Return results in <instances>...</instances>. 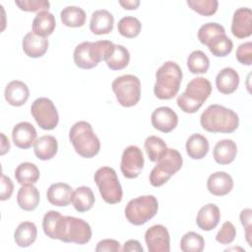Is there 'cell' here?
Instances as JSON below:
<instances>
[{
    "instance_id": "obj_1",
    "label": "cell",
    "mask_w": 252,
    "mask_h": 252,
    "mask_svg": "<svg viewBox=\"0 0 252 252\" xmlns=\"http://www.w3.org/2000/svg\"><path fill=\"white\" fill-rule=\"evenodd\" d=\"M203 129L211 133H232L239 125L238 115L220 104H211L200 117Z\"/></svg>"
},
{
    "instance_id": "obj_2",
    "label": "cell",
    "mask_w": 252,
    "mask_h": 252,
    "mask_svg": "<svg viewBox=\"0 0 252 252\" xmlns=\"http://www.w3.org/2000/svg\"><path fill=\"white\" fill-rule=\"evenodd\" d=\"M115 44L109 40L95 42L84 41L78 44L74 50V62L81 69H92L105 60L114 50Z\"/></svg>"
},
{
    "instance_id": "obj_3",
    "label": "cell",
    "mask_w": 252,
    "mask_h": 252,
    "mask_svg": "<svg viewBox=\"0 0 252 252\" xmlns=\"http://www.w3.org/2000/svg\"><path fill=\"white\" fill-rule=\"evenodd\" d=\"M181 81L182 71L179 65L173 61L164 62L156 73V96L159 99H171L177 94Z\"/></svg>"
},
{
    "instance_id": "obj_4",
    "label": "cell",
    "mask_w": 252,
    "mask_h": 252,
    "mask_svg": "<svg viewBox=\"0 0 252 252\" xmlns=\"http://www.w3.org/2000/svg\"><path fill=\"white\" fill-rule=\"evenodd\" d=\"M69 139L76 153L83 158H94L100 150L99 140L87 121L76 122L69 131Z\"/></svg>"
},
{
    "instance_id": "obj_5",
    "label": "cell",
    "mask_w": 252,
    "mask_h": 252,
    "mask_svg": "<svg viewBox=\"0 0 252 252\" xmlns=\"http://www.w3.org/2000/svg\"><path fill=\"white\" fill-rule=\"evenodd\" d=\"M212 93V85L203 77L192 79L186 90L177 97L178 107L186 113H195L203 105Z\"/></svg>"
},
{
    "instance_id": "obj_6",
    "label": "cell",
    "mask_w": 252,
    "mask_h": 252,
    "mask_svg": "<svg viewBox=\"0 0 252 252\" xmlns=\"http://www.w3.org/2000/svg\"><path fill=\"white\" fill-rule=\"evenodd\" d=\"M183 158L180 153L174 149H167L158 159L157 165L150 173V183L154 187H159L166 183L182 166Z\"/></svg>"
},
{
    "instance_id": "obj_7",
    "label": "cell",
    "mask_w": 252,
    "mask_h": 252,
    "mask_svg": "<svg viewBox=\"0 0 252 252\" xmlns=\"http://www.w3.org/2000/svg\"><path fill=\"white\" fill-rule=\"evenodd\" d=\"M158 203L155 196L145 195L132 199L125 208L127 220L134 225H142L156 216Z\"/></svg>"
},
{
    "instance_id": "obj_8",
    "label": "cell",
    "mask_w": 252,
    "mask_h": 252,
    "mask_svg": "<svg viewBox=\"0 0 252 252\" xmlns=\"http://www.w3.org/2000/svg\"><path fill=\"white\" fill-rule=\"evenodd\" d=\"M94 179L104 202L116 204L122 200V187L119 183L116 171L112 167H99L95 171Z\"/></svg>"
},
{
    "instance_id": "obj_9",
    "label": "cell",
    "mask_w": 252,
    "mask_h": 252,
    "mask_svg": "<svg viewBox=\"0 0 252 252\" xmlns=\"http://www.w3.org/2000/svg\"><path fill=\"white\" fill-rule=\"evenodd\" d=\"M117 101L124 107L136 105L141 97V83L134 75L117 77L111 84Z\"/></svg>"
},
{
    "instance_id": "obj_10",
    "label": "cell",
    "mask_w": 252,
    "mask_h": 252,
    "mask_svg": "<svg viewBox=\"0 0 252 252\" xmlns=\"http://www.w3.org/2000/svg\"><path fill=\"white\" fill-rule=\"evenodd\" d=\"M92 238L90 224L82 219L75 217H64L63 228L60 240L63 242H73L76 244H86Z\"/></svg>"
},
{
    "instance_id": "obj_11",
    "label": "cell",
    "mask_w": 252,
    "mask_h": 252,
    "mask_svg": "<svg viewBox=\"0 0 252 252\" xmlns=\"http://www.w3.org/2000/svg\"><path fill=\"white\" fill-rule=\"evenodd\" d=\"M31 112L37 125L43 130H53L59 121V115L57 109L47 97L36 98L32 106Z\"/></svg>"
},
{
    "instance_id": "obj_12",
    "label": "cell",
    "mask_w": 252,
    "mask_h": 252,
    "mask_svg": "<svg viewBox=\"0 0 252 252\" xmlns=\"http://www.w3.org/2000/svg\"><path fill=\"white\" fill-rule=\"evenodd\" d=\"M144 167V156L137 146L127 147L122 154L120 169L124 177L133 179L140 175Z\"/></svg>"
},
{
    "instance_id": "obj_13",
    "label": "cell",
    "mask_w": 252,
    "mask_h": 252,
    "mask_svg": "<svg viewBox=\"0 0 252 252\" xmlns=\"http://www.w3.org/2000/svg\"><path fill=\"white\" fill-rule=\"evenodd\" d=\"M145 241L149 252H169L170 238L168 230L161 224H156L147 229Z\"/></svg>"
},
{
    "instance_id": "obj_14",
    "label": "cell",
    "mask_w": 252,
    "mask_h": 252,
    "mask_svg": "<svg viewBox=\"0 0 252 252\" xmlns=\"http://www.w3.org/2000/svg\"><path fill=\"white\" fill-rule=\"evenodd\" d=\"M151 120L154 128L163 133L171 132L178 124L176 112L167 106H160L155 109L152 113Z\"/></svg>"
},
{
    "instance_id": "obj_15",
    "label": "cell",
    "mask_w": 252,
    "mask_h": 252,
    "mask_svg": "<svg viewBox=\"0 0 252 252\" xmlns=\"http://www.w3.org/2000/svg\"><path fill=\"white\" fill-rule=\"evenodd\" d=\"M231 32L237 38L248 37L252 33V11L250 8H238L232 18Z\"/></svg>"
},
{
    "instance_id": "obj_16",
    "label": "cell",
    "mask_w": 252,
    "mask_h": 252,
    "mask_svg": "<svg viewBox=\"0 0 252 252\" xmlns=\"http://www.w3.org/2000/svg\"><path fill=\"white\" fill-rule=\"evenodd\" d=\"M36 130L30 122H20L16 124L12 131L13 142L16 147L26 150L34 144L36 139Z\"/></svg>"
},
{
    "instance_id": "obj_17",
    "label": "cell",
    "mask_w": 252,
    "mask_h": 252,
    "mask_svg": "<svg viewBox=\"0 0 252 252\" xmlns=\"http://www.w3.org/2000/svg\"><path fill=\"white\" fill-rule=\"evenodd\" d=\"M24 52L32 58H38L45 54L48 49V39L46 37L28 32L22 41Z\"/></svg>"
},
{
    "instance_id": "obj_18",
    "label": "cell",
    "mask_w": 252,
    "mask_h": 252,
    "mask_svg": "<svg viewBox=\"0 0 252 252\" xmlns=\"http://www.w3.org/2000/svg\"><path fill=\"white\" fill-rule=\"evenodd\" d=\"M207 188L215 196H224L233 188L232 177L224 171H217L209 176Z\"/></svg>"
},
{
    "instance_id": "obj_19",
    "label": "cell",
    "mask_w": 252,
    "mask_h": 252,
    "mask_svg": "<svg viewBox=\"0 0 252 252\" xmlns=\"http://www.w3.org/2000/svg\"><path fill=\"white\" fill-rule=\"evenodd\" d=\"M220 220V212L217 205L215 204H207L203 206L196 218V222L199 228L205 231H210L219 224Z\"/></svg>"
},
{
    "instance_id": "obj_20",
    "label": "cell",
    "mask_w": 252,
    "mask_h": 252,
    "mask_svg": "<svg viewBox=\"0 0 252 252\" xmlns=\"http://www.w3.org/2000/svg\"><path fill=\"white\" fill-rule=\"evenodd\" d=\"M5 99L13 106H21L25 104L30 96L28 86L22 81H11L5 88Z\"/></svg>"
},
{
    "instance_id": "obj_21",
    "label": "cell",
    "mask_w": 252,
    "mask_h": 252,
    "mask_svg": "<svg viewBox=\"0 0 252 252\" xmlns=\"http://www.w3.org/2000/svg\"><path fill=\"white\" fill-rule=\"evenodd\" d=\"M73 195L72 188L63 182L53 183L47 189V200L48 202L57 207H65L71 203Z\"/></svg>"
},
{
    "instance_id": "obj_22",
    "label": "cell",
    "mask_w": 252,
    "mask_h": 252,
    "mask_svg": "<svg viewBox=\"0 0 252 252\" xmlns=\"http://www.w3.org/2000/svg\"><path fill=\"white\" fill-rule=\"evenodd\" d=\"M114 18L110 12L101 9L92 14L90 21V30L94 34H107L113 30Z\"/></svg>"
},
{
    "instance_id": "obj_23",
    "label": "cell",
    "mask_w": 252,
    "mask_h": 252,
    "mask_svg": "<svg viewBox=\"0 0 252 252\" xmlns=\"http://www.w3.org/2000/svg\"><path fill=\"white\" fill-rule=\"evenodd\" d=\"M239 85L238 73L230 68L226 67L221 69L216 77V86L220 93L223 94H230L236 91Z\"/></svg>"
},
{
    "instance_id": "obj_24",
    "label": "cell",
    "mask_w": 252,
    "mask_h": 252,
    "mask_svg": "<svg viewBox=\"0 0 252 252\" xmlns=\"http://www.w3.org/2000/svg\"><path fill=\"white\" fill-rule=\"evenodd\" d=\"M237 154L236 144L229 139L218 142L213 151V157L219 164H228L232 162Z\"/></svg>"
},
{
    "instance_id": "obj_25",
    "label": "cell",
    "mask_w": 252,
    "mask_h": 252,
    "mask_svg": "<svg viewBox=\"0 0 252 252\" xmlns=\"http://www.w3.org/2000/svg\"><path fill=\"white\" fill-rule=\"evenodd\" d=\"M33 149L37 158L47 160L51 159L57 154L58 143L55 137L51 135H44L35 140Z\"/></svg>"
},
{
    "instance_id": "obj_26",
    "label": "cell",
    "mask_w": 252,
    "mask_h": 252,
    "mask_svg": "<svg viewBox=\"0 0 252 252\" xmlns=\"http://www.w3.org/2000/svg\"><path fill=\"white\" fill-rule=\"evenodd\" d=\"M64 216L57 211H48L42 220V228L44 233L52 238L58 239L61 237Z\"/></svg>"
},
{
    "instance_id": "obj_27",
    "label": "cell",
    "mask_w": 252,
    "mask_h": 252,
    "mask_svg": "<svg viewBox=\"0 0 252 252\" xmlns=\"http://www.w3.org/2000/svg\"><path fill=\"white\" fill-rule=\"evenodd\" d=\"M17 202L21 209L31 212L36 209L39 203V192L32 184L22 185L17 194Z\"/></svg>"
},
{
    "instance_id": "obj_28",
    "label": "cell",
    "mask_w": 252,
    "mask_h": 252,
    "mask_svg": "<svg viewBox=\"0 0 252 252\" xmlns=\"http://www.w3.org/2000/svg\"><path fill=\"white\" fill-rule=\"evenodd\" d=\"M55 27V17L48 11L37 13L32 21V32L43 37L50 35L54 32Z\"/></svg>"
},
{
    "instance_id": "obj_29",
    "label": "cell",
    "mask_w": 252,
    "mask_h": 252,
    "mask_svg": "<svg viewBox=\"0 0 252 252\" xmlns=\"http://www.w3.org/2000/svg\"><path fill=\"white\" fill-rule=\"evenodd\" d=\"M71 203L77 212L84 213L93 208L94 204V195L90 187L80 186L73 191Z\"/></svg>"
},
{
    "instance_id": "obj_30",
    "label": "cell",
    "mask_w": 252,
    "mask_h": 252,
    "mask_svg": "<svg viewBox=\"0 0 252 252\" xmlns=\"http://www.w3.org/2000/svg\"><path fill=\"white\" fill-rule=\"evenodd\" d=\"M37 235V228L32 221L21 222L14 232V240L20 247H28L32 245Z\"/></svg>"
},
{
    "instance_id": "obj_31",
    "label": "cell",
    "mask_w": 252,
    "mask_h": 252,
    "mask_svg": "<svg viewBox=\"0 0 252 252\" xmlns=\"http://www.w3.org/2000/svg\"><path fill=\"white\" fill-rule=\"evenodd\" d=\"M186 152L193 159L205 158L209 152V142L207 138L201 134L191 135L186 142Z\"/></svg>"
},
{
    "instance_id": "obj_32",
    "label": "cell",
    "mask_w": 252,
    "mask_h": 252,
    "mask_svg": "<svg viewBox=\"0 0 252 252\" xmlns=\"http://www.w3.org/2000/svg\"><path fill=\"white\" fill-rule=\"evenodd\" d=\"M15 178L21 185H31L39 179V170L32 162H22L15 170Z\"/></svg>"
},
{
    "instance_id": "obj_33",
    "label": "cell",
    "mask_w": 252,
    "mask_h": 252,
    "mask_svg": "<svg viewBox=\"0 0 252 252\" xmlns=\"http://www.w3.org/2000/svg\"><path fill=\"white\" fill-rule=\"evenodd\" d=\"M61 22L70 28H79L86 23L85 11L77 6H67L60 13Z\"/></svg>"
},
{
    "instance_id": "obj_34",
    "label": "cell",
    "mask_w": 252,
    "mask_h": 252,
    "mask_svg": "<svg viewBox=\"0 0 252 252\" xmlns=\"http://www.w3.org/2000/svg\"><path fill=\"white\" fill-rule=\"evenodd\" d=\"M104 61L106 62L107 67L111 70H122L129 64L130 53L123 45L115 44L114 50Z\"/></svg>"
},
{
    "instance_id": "obj_35",
    "label": "cell",
    "mask_w": 252,
    "mask_h": 252,
    "mask_svg": "<svg viewBox=\"0 0 252 252\" xmlns=\"http://www.w3.org/2000/svg\"><path fill=\"white\" fill-rule=\"evenodd\" d=\"M210 52L217 57H224L228 55L233 47V43L231 39L226 36V34H220L214 37L207 44Z\"/></svg>"
},
{
    "instance_id": "obj_36",
    "label": "cell",
    "mask_w": 252,
    "mask_h": 252,
    "mask_svg": "<svg viewBox=\"0 0 252 252\" xmlns=\"http://www.w3.org/2000/svg\"><path fill=\"white\" fill-rule=\"evenodd\" d=\"M187 67L192 74H204L210 67V60L203 51L195 50L187 58Z\"/></svg>"
},
{
    "instance_id": "obj_37",
    "label": "cell",
    "mask_w": 252,
    "mask_h": 252,
    "mask_svg": "<svg viewBox=\"0 0 252 252\" xmlns=\"http://www.w3.org/2000/svg\"><path fill=\"white\" fill-rule=\"evenodd\" d=\"M144 148L151 161H158V159L167 150L165 142L158 136L148 137L145 141Z\"/></svg>"
},
{
    "instance_id": "obj_38",
    "label": "cell",
    "mask_w": 252,
    "mask_h": 252,
    "mask_svg": "<svg viewBox=\"0 0 252 252\" xmlns=\"http://www.w3.org/2000/svg\"><path fill=\"white\" fill-rule=\"evenodd\" d=\"M142 29L141 22L132 16L123 17L117 25V30L121 35L128 38L136 37Z\"/></svg>"
},
{
    "instance_id": "obj_39",
    "label": "cell",
    "mask_w": 252,
    "mask_h": 252,
    "mask_svg": "<svg viewBox=\"0 0 252 252\" xmlns=\"http://www.w3.org/2000/svg\"><path fill=\"white\" fill-rule=\"evenodd\" d=\"M205 246V240L202 235L194 231L185 233L180 241V249L183 252H201Z\"/></svg>"
},
{
    "instance_id": "obj_40",
    "label": "cell",
    "mask_w": 252,
    "mask_h": 252,
    "mask_svg": "<svg viewBox=\"0 0 252 252\" xmlns=\"http://www.w3.org/2000/svg\"><path fill=\"white\" fill-rule=\"evenodd\" d=\"M224 28L218 23H208L200 27L198 31V39L204 45H207L214 37L220 34H224Z\"/></svg>"
},
{
    "instance_id": "obj_41",
    "label": "cell",
    "mask_w": 252,
    "mask_h": 252,
    "mask_svg": "<svg viewBox=\"0 0 252 252\" xmlns=\"http://www.w3.org/2000/svg\"><path fill=\"white\" fill-rule=\"evenodd\" d=\"M187 5L198 14L208 17L217 12L219 2L217 0H187Z\"/></svg>"
},
{
    "instance_id": "obj_42",
    "label": "cell",
    "mask_w": 252,
    "mask_h": 252,
    "mask_svg": "<svg viewBox=\"0 0 252 252\" xmlns=\"http://www.w3.org/2000/svg\"><path fill=\"white\" fill-rule=\"evenodd\" d=\"M15 4L23 11L41 12L48 11L50 3L46 0H16Z\"/></svg>"
},
{
    "instance_id": "obj_43",
    "label": "cell",
    "mask_w": 252,
    "mask_h": 252,
    "mask_svg": "<svg viewBox=\"0 0 252 252\" xmlns=\"http://www.w3.org/2000/svg\"><path fill=\"white\" fill-rule=\"evenodd\" d=\"M236 236V229L232 222L225 221L216 235V240L220 244L231 243Z\"/></svg>"
},
{
    "instance_id": "obj_44",
    "label": "cell",
    "mask_w": 252,
    "mask_h": 252,
    "mask_svg": "<svg viewBox=\"0 0 252 252\" xmlns=\"http://www.w3.org/2000/svg\"><path fill=\"white\" fill-rule=\"evenodd\" d=\"M237 60L243 64L250 66L252 64V42L247 41L240 44L236 50Z\"/></svg>"
},
{
    "instance_id": "obj_45",
    "label": "cell",
    "mask_w": 252,
    "mask_h": 252,
    "mask_svg": "<svg viewBox=\"0 0 252 252\" xmlns=\"http://www.w3.org/2000/svg\"><path fill=\"white\" fill-rule=\"evenodd\" d=\"M251 214H252L251 209H244L241 211L239 216L240 221L245 228V236L249 245H251V220H252Z\"/></svg>"
},
{
    "instance_id": "obj_46",
    "label": "cell",
    "mask_w": 252,
    "mask_h": 252,
    "mask_svg": "<svg viewBox=\"0 0 252 252\" xmlns=\"http://www.w3.org/2000/svg\"><path fill=\"white\" fill-rule=\"evenodd\" d=\"M121 250L120 243L115 240V239H103L100 240L96 247L95 251L96 252H103V251H108V252H118Z\"/></svg>"
},
{
    "instance_id": "obj_47",
    "label": "cell",
    "mask_w": 252,
    "mask_h": 252,
    "mask_svg": "<svg viewBox=\"0 0 252 252\" xmlns=\"http://www.w3.org/2000/svg\"><path fill=\"white\" fill-rule=\"evenodd\" d=\"M13 190H14V185H13L12 180L8 176L2 174V178H1V196H0L1 201H5V200L10 199V197L12 196Z\"/></svg>"
},
{
    "instance_id": "obj_48",
    "label": "cell",
    "mask_w": 252,
    "mask_h": 252,
    "mask_svg": "<svg viewBox=\"0 0 252 252\" xmlns=\"http://www.w3.org/2000/svg\"><path fill=\"white\" fill-rule=\"evenodd\" d=\"M125 252H143L144 249L140 242L136 239H130L124 243V246L122 248Z\"/></svg>"
},
{
    "instance_id": "obj_49",
    "label": "cell",
    "mask_w": 252,
    "mask_h": 252,
    "mask_svg": "<svg viewBox=\"0 0 252 252\" xmlns=\"http://www.w3.org/2000/svg\"><path fill=\"white\" fill-rule=\"evenodd\" d=\"M119 4L127 10H135L140 5L139 0H119Z\"/></svg>"
},
{
    "instance_id": "obj_50",
    "label": "cell",
    "mask_w": 252,
    "mask_h": 252,
    "mask_svg": "<svg viewBox=\"0 0 252 252\" xmlns=\"http://www.w3.org/2000/svg\"><path fill=\"white\" fill-rule=\"evenodd\" d=\"M1 138H2V143H1L0 155L3 156L7 152H9V150H10V143H9V140L6 138V136L3 133H1Z\"/></svg>"
}]
</instances>
